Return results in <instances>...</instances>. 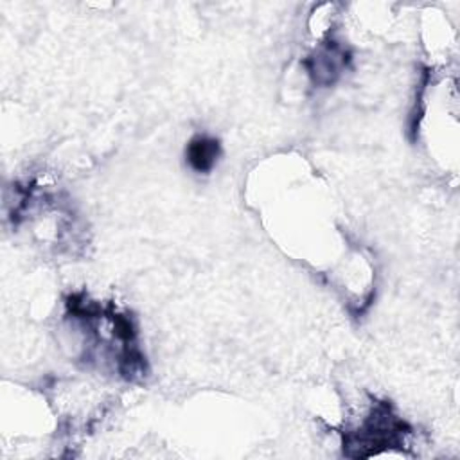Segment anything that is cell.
I'll return each instance as SVG.
<instances>
[{"label":"cell","mask_w":460,"mask_h":460,"mask_svg":"<svg viewBox=\"0 0 460 460\" xmlns=\"http://www.w3.org/2000/svg\"><path fill=\"white\" fill-rule=\"evenodd\" d=\"M219 153V142L207 135L194 137L185 149L187 162L196 172H208L216 165Z\"/></svg>","instance_id":"obj_2"},{"label":"cell","mask_w":460,"mask_h":460,"mask_svg":"<svg viewBox=\"0 0 460 460\" xmlns=\"http://www.w3.org/2000/svg\"><path fill=\"white\" fill-rule=\"evenodd\" d=\"M406 433H410L408 424L397 419L392 413L390 404L383 401L372 408V413L356 431L345 435L343 446L358 447V453H354V456H359L363 447H370L368 455H372L379 447L399 444Z\"/></svg>","instance_id":"obj_1"}]
</instances>
